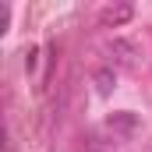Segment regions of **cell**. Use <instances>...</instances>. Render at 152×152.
I'll list each match as a JSON object with an SVG mask.
<instances>
[{
    "label": "cell",
    "mask_w": 152,
    "mask_h": 152,
    "mask_svg": "<svg viewBox=\"0 0 152 152\" xmlns=\"http://www.w3.org/2000/svg\"><path fill=\"white\" fill-rule=\"evenodd\" d=\"M131 14H134V7H131V4H117V7H106V11L99 14V21H103L106 28H117V25L131 21Z\"/></svg>",
    "instance_id": "2"
},
{
    "label": "cell",
    "mask_w": 152,
    "mask_h": 152,
    "mask_svg": "<svg viewBox=\"0 0 152 152\" xmlns=\"http://www.w3.org/2000/svg\"><path fill=\"white\" fill-rule=\"evenodd\" d=\"M113 85H117L113 67H99V71H96V88H99L103 96H110V92H113Z\"/></svg>",
    "instance_id": "3"
},
{
    "label": "cell",
    "mask_w": 152,
    "mask_h": 152,
    "mask_svg": "<svg viewBox=\"0 0 152 152\" xmlns=\"http://www.w3.org/2000/svg\"><path fill=\"white\" fill-rule=\"evenodd\" d=\"M134 124H138V117H134V113H127V110L110 117V127H113V131H134Z\"/></svg>",
    "instance_id": "4"
},
{
    "label": "cell",
    "mask_w": 152,
    "mask_h": 152,
    "mask_svg": "<svg viewBox=\"0 0 152 152\" xmlns=\"http://www.w3.org/2000/svg\"><path fill=\"white\" fill-rule=\"evenodd\" d=\"M110 57L117 67H138V46L131 39H110Z\"/></svg>",
    "instance_id": "1"
},
{
    "label": "cell",
    "mask_w": 152,
    "mask_h": 152,
    "mask_svg": "<svg viewBox=\"0 0 152 152\" xmlns=\"http://www.w3.org/2000/svg\"><path fill=\"white\" fill-rule=\"evenodd\" d=\"M36 64H39V50H36V46H32V50L25 53V71L32 75V71H36Z\"/></svg>",
    "instance_id": "5"
}]
</instances>
